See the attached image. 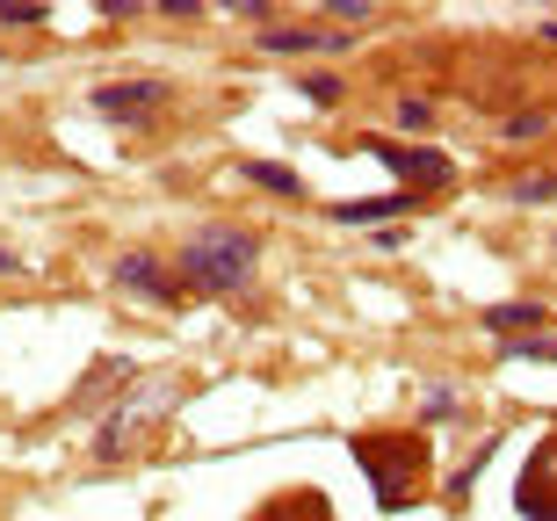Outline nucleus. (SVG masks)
Wrapping results in <instances>:
<instances>
[{
    "instance_id": "f257e3e1",
    "label": "nucleus",
    "mask_w": 557,
    "mask_h": 521,
    "mask_svg": "<svg viewBox=\"0 0 557 521\" xmlns=\"http://www.w3.org/2000/svg\"><path fill=\"white\" fill-rule=\"evenodd\" d=\"M355 463H362V479H370L376 507L384 514H406V507L428 493V442L406 435V427H362V435H348Z\"/></svg>"
},
{
    "instance_id": "f03ea898",
    "label": "nucleus",
    "mask_w": 557,
    "mask_h": 521,
    "mask_svg": "<svg viewBox=\"0 0 557 521\" xmlns=\"http://www.w3.org/2000/svg\"><path fill=\"white\" fill-rule=\"evenodd\" d=\"M253 269H261V232H247V225H203V232H188L182 253H174V275H182L188 297H225Z\"/></svg>"
},
{
    "instance_id": "7ed1b4c3",
    "label": "nucleus",
    "mask_w": 557,
    "mask_h": 521,
    "mask_svg": "<svg viewBox=\"0 0 557 521\" xmlns=\"http://www.w3.org/2000/svg\"><path fill=\"white\" fill-rule=\"evenodd\" d=\"M166 406H174V384H160V392H131V398H116L102 420H95V435H87V449L102 463H124V457H138L145 449V435L166 420Z\"/></svg>"
},
{
    "instance_id": "20e7f679",
    "label": "nucleus",
    "mask_w": 557,
    "mask_h": 521,
    "mask_svg": "<svg viewBox=\"0 0 557 521\" xmlns=\"http://www.w3.org/2000/svg\"><path fill=\"white\" fill-rule=\"evenodd\" d=\"M109 283H116L124 297H138V305H152V312H182V305H188L182 275L166 269L160 253H145V247L116 253V261H109Z\"/></svg>"
},
{
    "instance_id": "39448f33",
    "label": "nucleus",
    "mask_w": 557,
    "mask_h": 521,
    "mask_svg": "<svg viewBox=\"0 0 557 521\" xmlns=\"http://www.w3.org/2000/svg\"><path fill=\"white\" fill-rule=\"evenodd\" d=\"M515 507L529 521H557V435L536 442V457H529V471L515 485Z\"/></svg>"
},
{
    "instance_id": "423d86ee",
    "label": "nucleus",
    "mask_w": 557,
    "mask_h": 521,
    "mask_svg": "<svg viewBox=\"0 0 557 521\" xmlns=\"http://www.w3.org/2000/svg\"><path fill=\"white\" fill-rule=\"evenodd\" d=\"M362 152H376L392 174H406V182H420V188H449V160L442 152H428V146H398V138H362Z\"/></svg>"
},
{
    "instance_id": "0eeeda50",
    "label": "nucleus",
    "mask_w": 557,
    "mask_h": 521,
    "mask_svg": "<svg viewBox=\"0 0 557 521\" xmlns=\"http://www.w3.org/2000/svg\"><path fill=\"white\" fill-rule=\"evenodd\" d=\"M166 95H174L166 80H109V87H95V116H109V124H138V116H152Z\"/></svg>"
},
{
    "instance_id": "6e6552de",
    "label": "nucleus",
    "mask_w": 557,
    "mask_h": 521,
    "mask_svg": "<svg viewBox=\"0 0 557 521\" xmlns=\"http://www.w3.org/2000/svg\"><path fill=\"white\" fill-rule=\"evenodd\" d=\"M247 521H341V514H333V500L319 485H289V493H269Z\"/></svg>"
},
{
    "instance_id": "1a4fd4ad",
    "label": "nucleus",
    "mask_w": 557,
    "mask_h": 521,
    "mask_svg": "<svg viewBox=\"0 0 557 521\" xmlns=\"http://www.w3.org/2000/svg\"><path fill=\"white\" fill-rule=\"evenodd\" d=\"M341 29H326V22H269L261 29V51H341Z\"/></svg>"
},
{
    "instance_id": "9d476101",
    "label": "nucleus",
    "mask_w": 557,
    "mask_h": 521,
    "mask_svg": "<svg viewBox=\"0 0 557 521\" xmlns=\"http://www.w3.org/2000/svg\"><path fill=\"white\" fill-rule=\"evenodd\" d=\"M485 326H493L499 340H529L536 326H550V305H536V297H515V305H493V312H485Z\"/></svg>"
},
{
    "instance_id": "9b49d317",
    "label": "nucleus",
    "mask_w": 557,
    "mask_h": 521,
    "mask_svg": "<svg viewBox=\"0 0 557 521\" xmlns=\"http://www.w3.org/2000/svg\"><path fill=\"white\" fill-rule=\"evenodd\" d=\"M406 210H413V196H355V203H333V218H341V225H392V218H406Z\"/></svg>"
},
{
    "instance_id": "f8f14e48",
    "label": "nucleus",
    "mask_w": 557,
    "mask_h": 521,
    "mask_svg": "<svg viewBox=\"0 0 557 521\" xmlns=\"http://www.w3.org/2000/svg\"><path fill=\"white\" fill-rule=\"evenodd\" d=\"M239 182L269 188V196H283V203H305V182H297L283 160H247V168H239Z\"/></svg>"
},
{
    "instance_id": "ddd939ff",
    "label": "nucleus",
    "mask_w": 557,
    "mask_h": 521,
    "mask_svg": "<svg viewBox=\"0 0 557 521\" xmlns=\"http://www.w3.org/2000/svg\"><path fill=\"white\" fill-rule=\"evenodd\" d=\"M507 203H557V174L550 168H529L507 182Z\"/></svg>"
},
{
    "instance_id": "4468645a",
    "label": "nucleus",
    "mask_w": 557,
    "mask_h": 521,
    "mask_svg": "<svg viewBox=\"0 0 557 521\" xmlns=\"http://www.w3.org/2000/svg\"><path fill=\"white\" fill-rule=\"evenodd\" d=\"M499 362H557V334H529V340H499Z\"/></svg>"
},
{
    "instance_id": "2eb2a0df",
    "label": "nucleus",
    "mask_w": 557,
    "mask_h": 521,
    "mask_svg": "<svg viewBox=\"0 0 557 521\" xmlns=\"http://www.w3.org/2000/svg\"><path fill=\"white\" fill-rule=\"evenodd\" d=\"M51 8L44 0H0V29H44Z\"/></svg>"
},
{
    "instance_id": "dca6fc26",
    "label": "nucleus",
    "mask_w": 557,
    "mask_h": 521,
    "mask_svg": "<svg viewBox=\"0 0 557 521\" xmlns=\"http://www.w3.org/2000/svg\"><path fill=\"white\" fill-rule=\"evenodd\" d=\"M543 131H550V109H521V116H507L499 138H507V146H529V138H543Z\"/></svg>"
},
{
    "instance_id": "f3484780",
    "label": "nucleus",
    "mask_w": 557,
    "mask_h": 521,
    "mask_svg": "<svg viewBox=\"0 0 557 521\" xmlns=\"http://www.w3.org/2000/svg\"><path fill=\"white\" fill-rule=\"evenodd\" d=\"M456 406H463V392H456V384H428V398H420V420H456Z\"/></svg>"
},
{
    "instance_id": "a211bd4d",
    "label": "nucleus",
    "mask_w": 557,
    "mask_h": 521,
    "mask_svg": "<svg viewBox=\"0 0 557 521\" xmlns=\"http://www.w3.org/2000/svg\"><path fill=\"white\" fill-rule=\"evenodd\" d=\"M319 15H326V29H333V22H370L376 8L370 0H319Z\"/></svg>"
},
{
    "instance_id": "6ab92c4d",
    "label": "nucleus",
    "mask_w": 557,
    "mask_h": 521,
    "mask_svg": "<svg viewBox=\"0 0 557 521\" xmlns=\"http://www.w3.org/2000/svg\"><path fill=\"white\" fill-rule=\"evenodd\" d=\"M297 95L305 102H341V80L333 73H297Z\"/></svg>"
},
{
    "instance_id": "aec40b11",
    "label": "nucleus",
    "mask_w": 557,
    "mask_h": 521,
    "mask_svg": "<svg viewBox=\"0 0 557 521\" xmlns=\"http://www.w3.org/2000/svg\"><path fill=\"white\" fill-rule=\"evenodd\" d=\"M398 124L406 131H434V109L428 102H398Z\"/></svg>"
},
{
    "instance_id": "412c9836",
    "label": "nucleus",
    "mask_w": 557,
    "mask_h": 521,
    "mask_svg": "<svg viewBox=\"0 0 557 521\" xmlns=\"http://www.w3.org/2000/svg\"><path fill=\"white\" fill-rule=\"evenodd\" d=\"M22 269H29V261H22V253H8V247H0V275H22Z\"/></svg>"
},
{
    "instance_id": "4be33fe9",
    "label": "nucleus",
    "mask_w": 557,
    "mask_h": 521,
    "mask_svg": "<svg viewBox=\"0 0 557 521\" xmlns=\"http://www.w3.org/2000/svg\"><path fill=\"white\" fill-rule=\"evenodd\" d=\"M543 44H557V22H543Z\"/></svg>"
}]
</instances>
